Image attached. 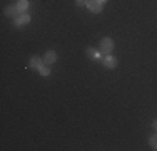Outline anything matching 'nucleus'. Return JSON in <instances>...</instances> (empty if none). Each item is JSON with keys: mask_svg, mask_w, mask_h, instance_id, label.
<instances>
[{"mask_svg": "<svg viewBox=\"0 0 157 151\" xmlns=\"http://www.w3.org/2000/svg\"><path fill=\"white\" fill-rule=\"evenodd\" d=\"M22 14H24V12H22V10L18 9L17 5H9V7H7V9H5V15H7V17L18 18V17H20V15H22Z\"/></svg>", "mask_w": 157, "mask_h": 151, "instance_id": "f03ea898", "label": "nucleus"}, {"mask_svg": "<svg viewBox=\"0 0 157 151\" xmlns=\"http://www.w3.org/2000/svg\"><path fill=\"white\" fill-rule=\"evenodd\" d=\"M102 62H104V66L107 67V69H114V67H117V59L115 57H112V55H105V57L102 59Z\"/></svg>", "mask_w": 157, "mask_h": 151, "instance_id": "39448f33", "label": "nucleus"}, {"mask_svg": "<svg viewBox=\"0 0 157 151\" xmlns=\"http://www.w3.org/2000/svg\"><path fill=\"white\" fill-rule=\"evenodd\" d=\"M75 3L80 7H84V5H87V0H75Z\"/></svg>", "mask_w": 157, "mask_h": 151, "instance_id": "f8f14e48", "label": "nucleus"}, {"mask_svg": "<svg viewBox=\"0 0 157 151\" xmlns=\"http://www.w3.org/2000/svg\"><path fill=\"white\" fill-rule=\"evenodd\" d=\"M17 7L25 14V12H27V9H29V0H18V2H17Z\"/></svg>", "mask_w": 157, "mask_h": 151, "instance_id": "1a4fd4ad", "label": "nucleus"}, {"mask_svg": "<svg viewBox=\"0 0 157 151\" xmlns=\"http://www.w3.org/2000/svg\"><path fill=\"white\" fill-rule=\"evenodd\" d=\"M55 60H57V54H55V51H47L45 55H44V64H47V66H52Z\"/></svg>", "mask_w": 157, "mask_h": 151, "instance_id": "20e7f679", "label": "nucleus"}, {"mask_svg": "<svg viewBox=\"0 0 157 151\" xmlns=\"http://www.w3.org/2000/svg\"><path fill=\"white\" fill-rule=\"evenodd\" d=\"M149 145H151L154 149H157V134H152L151 138H149Z\"/></svg>", "mask_w": 157, "mask_h": 151, "instance_id": "9d476101", "label": "nucleus"}, {"mask_svg": "<svg viewBox=\"0 0 157 151\" xmlns=\"http://www.w3.org/2000/svg\"><path fill=\"white\" fill-rule=\"evenodd\" d=\"M100 54H102V52L95 51V49H87V55H89L90 59H104Z\"/></svg>", "mask_w": 157, "mask_h": 151, "instance_id": "6e6552de", "label": "nucleus"}, {"mask_svg": "<svg viewBox=\"0 0 157 151\" xmlns=\"http://www.w3.org/2000/svg\"><path fill=\"white\" fill-rule=\"evenodd\" d=\"M42 66H44V59L37 57V55H33L30 59V67H33V69H40Z\"/></svg>", "mask_w": 157, "mask_h": 151, "instance_id": "0eeeda50", "label": "nucleus"}, {"mask_svg": "<svg viewBox=\"0 0 157 151\" xmlns=\"http://www.w3.org/2000/svg\"><path fill=\"white\" fill-rule=\"evenodd\" d=\"M112 51H114V40H112L110 37H104V39L100 40V52L109 55Z\"/></svg>", "mask_w": 157, "mask_h": 151, "instance_id": "f257e3e1", "label": "nucleus"}, {"mask_svg": "<svg viewBox=\"0 0 157 151\" xmlns=\"http://www.w3.org/2000/svg\"><path fill=\"white\" fill-rule=\"evenodd\" d=\"M152 126H154V128H155V129H157V119L154 121V123H152Z\"/></svg>", "mask_w": 157, "mask_h": 151, "instance_id": "ddd939ff", "label": "nucleus"}, {"mask_svg": "<svg viewBox=\"0 0 157 151\" xmlns=\"http://www.w3.org/2000/svg\"><path fill=\"white\" fill-rule=\"evenodd\" d=\"M85 7L94 14H100V10H102V3L99 0H87V5Z\"/></svg>", "mask_w": 157, "mask_h": 151, "instance_id": "7ed1b4c3", "label": "nucleus"}, {"mask_svg": "<svg viewBox=\"0 0 157 151\" xmlns=\"http://www.w3.org/2000/svg\"><path fill=\"white\" fill-rule=\"evenodd\" d=\"M39 71H40V74H42V76H48V74H50V67H48L47 64H44Z\"/></svg>", "mask_w": 157, "mask_h": 151, "instance_id": "9b49d317", "label": "nucleus"}, {"mask_svg": "<svg viewBox=\"0 0 157 151\" xmlns=\"http://www.w3.org/2000/svg\"><path fill=\"white\" fill-rule=\"evenodd\" d=\"M29 22H30V15H29V14H22L18 18L13 20V25H15V27H20V25H25V24H29Z\"/></svg>", "mask_w": 157, "mask_h": 151, "instance_id": "423d86ee", "label": "nucleus"}, {"mask_svg": "<svg viewBox=\"0 0 157 151\" xmlns=\"http://www.w3.org/2000/svg\"><path fill=\"white\" fill-rule=\"evenodd\" d=\"M99 2H100V3H105V2H107V0H99Z\"/></svg>", "mask_w": 157, "mask_h": 151, "instance_id": "4468645a", "label": "nucleus"}]
</instances>
